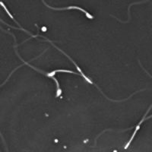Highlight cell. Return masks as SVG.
Segmentation results:
<instances>
[{
	"instance_id": "277c9868",
	"label": "cell",
	"mask_w": 152,
	"mask_h": 152,
	"mask_svg": "<svg viewBox=\"0 0 152 152\" xmlns=\"http://www.w3.org/2000/svg\"><path fill=\"white\" fill-rule=\"evenodd\" d=\"M151 117H152V115H151V116H148V117H147V118H145V120H146V119H150V118H151Z\"/></svg>"
},
{
	"instance_id": "7a4b0ae2",
	"label": "cell",
	"mask_w": 152,
	"mask_h": 152,
	"mask_svg": "<svg viewBox=\"0 0 152 152\" xmlns=\"http://www.w3.org/2000/svg\"><path fill=\"white\" fill-rule=\"evenodd\" d=\"M43 4H44L46 6H47L48 8L53 9H54V10H64V9H79V10L81 11V12H85V15H86V16L88 18H90V19L94 18L93 16H92L91 15L89 14V13L87 12V11H85V9H81V8H80V7H77V6H69V7H67V8H53V7H51V6H49V5H47L45 2H43Z\"/></svg>"
},
{
	"instance_id": "6da1fadb",
	"label": "cell",
	"mask_w": 152,
	"mask_h": 152,
	"mask_svg": "<svg viewBox=\"0 0 152 152\" xmlns=\"http://www.w3.org/2000/svg\"><path fill=\"white\" fill-rule=\"evenodd\" d=\"M143 69H144V70H145V72H146V73H147V74H148V75H149V76H150L151 78H152V76H151V75H150V74H149V73H148V72H147V71H146V70H145V69H144V68H143ZM151 108H152V105H151V107H149V109H148V111H147V112H146V113H145V116H144V118H143V119H142V120H141V122H140V123H138V126H136V128H135V132H133V134H132V137H131V138H130V140H129V142H128V143L126 144V146H125V149H127V148H129V145H130V144H131V142H132V140H133V139H134V138H135V135H136V133H137V132H138V130H139V129H140V126H141V125H142V123H143V122H144V121H145V116H147V114H148V112H149V111H150V110H151Z\"/></svg>"
},
{
	"instance_id": "3957f363",
	"label": "cell",
	"mask_w": 152,
	"mask_h": 152,
	"mask_svg": "<svg viewBox=\"0 0 152 152\" xmlns=\"http://www.w3.org/2000/svg\"><path fill=\"white\" fill-rule=\"evenodd\" d=\"M0 5H2V7H3V8H4V9H5V11H6V12H7V13H8V15H9V16H10V17H11V18H12V20H14V21H15V22H16V23H17V24H18L19 26H21V25H20V24H18V22H17V21H15V20L14 17H13V16H12V14H11L10 12H9V10H8V9H7V8L5 7V5H4V4H3V2H0Z\"/></svg>"
},
{
	"instance_id": "5b68a950",
	"label": "cell",
	"mask_w": 152,
	"mask_h": 152,
	"mask_svg": "<svg viewBox=\"0 0 152 152\" xmlns=\"http://www.w3.org/2000/svg\"><path fill=\"white\" fill-rule=\"evenodd\" d=\"M0 135H2V134H1V133H0Z\"/></svg>"
}]
</instances>
